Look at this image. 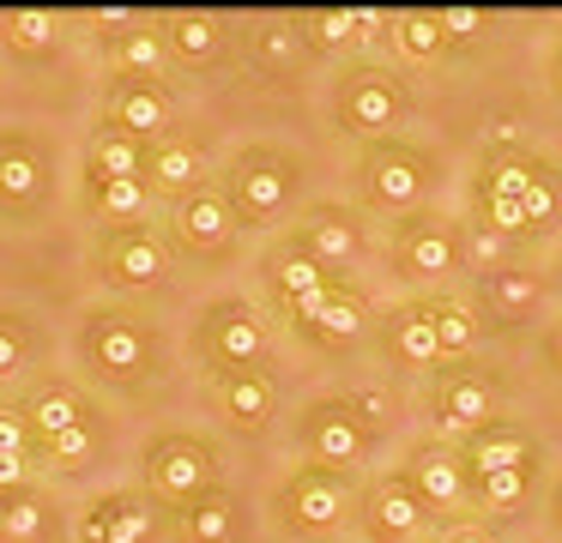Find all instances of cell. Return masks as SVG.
Listing matches in <instances>:
<instances>
[{"instance_id":"b9f144b4","label":"cell","mask_w":562,"mask_h":543,"mask_svg":"<svg viewBox=\"0 0 562 543\" xmlns=\"http://www.w3.org/2000/svg\"><path fill=\"white\" fill-rule=\"evenodd\" d=\"M25 362H31V326L13 308H0V381L25 374Z\"/></svg>"},{"instance_id":"d590c367","label":"cell","mask_w":562,"mask_h":543,"mask_svg":"<svg viewBox=\"0 0 562 543\" xmlns=\"http://www.w3.org/2000/svg\"><path fill=\"white\" fill-rule=\"evenodd\" d=\"M55 525V507L37 483L25 489H0V543H43Z\"/></svg>"},{"instance_id":"2e32d148","label":"cell","mask_w":562,"mask_h":543,"mask_svg":"<svg viewBox=\"0 0 562 543\" xmlns=\"http://www.w3.org/2000/svg\"><path fill=\"white\" fill-rule=\"evenodd\" d=\"M333 284H339V278L308 260L296 241H279V248L267 253V290H272V302H279V314L291 320V332H303V326L315 320L321 302L333 296Z\"/></svg>"},{"instance_id":"9a60e30c","label":"cell","mask_w":562,"mask_h":543,"mask_svg":"<svg viewBox=\"0 0 562 543\" xmlns=\"http://www.w3.org/2000/svg\"><path fill=\"white\" fill-rule=\"evenodd\" d=\"M98 272L110 278L115 290H164V284H170V248H164V236H158V229H146V224L103 229Z\"/></svg>"},{"instance_id":"c3c4849f","label":"cell","mask_w":562,"mask_h":543,"mask_svg":"<svg viewBox=\"0 0 562 543\" xmlns=\"http://www.w3.org/2000/svg\"><path fill=\"white\" fill-rule=\"evenodd\" d=\"M550 507H557V525H562V483H557V501H550Z\"/></svg>"},{"instance_id":"f546056e","label":"cell","mask_w":562,"mask_h":543,"mask_svg":"<svg viewBox=\"0 0 562 543\" xmlns=\"http://www.w3.org/2000/svg\"><path fill=\"white\" fill-rule=\"evenodd\" d=\"M369 24H381V12H357V7H308V12H296V31H303L308 55H345V48H357V36H363Z\"/></svg>"},{"instance_id":"5b68a950","label":"cell","mask_w":562,"mask_h":543,"mask_svg":"<svg viewBox=\"0 0 562 543\" xmlns=\"http://www.w3.org/2000/svg\"><path fill=\"white\" fill-rule=\"evenodd\" d=\"M79 350H86V362L103 374V381L134 386V381L151 374L158 338H151V326L139 320L134 308H122V302H98V308L86 314V326H79Z\"/></svg>"},{"instance_id":"e575fe53","label":"cell","mask_w":562,"mask_h":543,"mask_svg":"<svg viewBox=\"0 0 562 543\" xmlns=\"http://www.w3.org/2000/svg\"><path fill=\"white\" fill-rule=\"evenodd\" d=\"M146 181H122V176H91L86 169V212L98 217V224L122 229V224H139L146 217Z\"/></svg>"},{"instance_id":"8992f818","label":"cell","mask_w":562,"mask_h":543,"mask_svg":"<svg viewBox=\"0 0 562 543\" xmlns=\"http://www.w3.org/2000/svg\"><path fill=\"white\" fill-rule=\"evenodd\" d=\"M55 200V151L31 127H0V217L37 224Z\"/></svg>"},{"instance_id":"8fae6325","label":"cell","mask_w":562,"mask_h":543,"mask_svg":"<svg viewBox=\"0 0 562 543\" xmlns=\"http://www.w3.org/2000/svg\"><path fill=\"white\" fill-rule=\"evenodd\" d=\"M393 260H400V278H417V284L453 278L465 265V229L441 212H412V217H400Z\"/></svg>"},{"instance_id":"52a82bcc","label":"cell","mask_w":562,"mask_h":543,"mask_svg":"<svg viewBox=\"0 0 562 543\" xmlns=\"http://www.w3.org/2000/svg\"><path fill=\"white\" fill-rule=\"evenodd\" d=\"M200 357H206L212 374H243V369H260L267 374L272 362V332L243 296H224L200 314V332H194Z\"/></svg>"},{"instance_id":"484cf974","label":"cell","mask_w":562,"mask_h":543,"mask_svg":"<svg viewBox=\"0 0 562 543\" xmlns=\"http://www.w3.org/2000/svg\"><path fill=\"white\" fill-rule=\"evenodd\" d=\"M110 60H115V79H151L164 84V67H170V48H164V24L139 12L127 31L110 36Z\"/></svg>"},{"instance_id":"ba28073f","label":"cell","mask_w":562,"mask_h":543,"mask_svg":"<svg viewBox=\"0 0 562 543\" xmlns=\"http://www.w3.org/2000/svg\"><path fill=\"white\" fill-rule=\"evenodd\" d=\"M146 489L170 513L200 501L206 489H218V446L200 441V434H158L146 446Z\"/></svg>"},{"instance_id":"7dc6e473","label":"cell","mask_w":562,"mask_h":543,"mask_svg":"<svg viewBox=\"0 0 562 543\" xmlns=\"http://www.w3.org/2000/svg\"><path fill=\"white\" fill-rule=\"evenodd\" d=\"M550 84H557V97H562V55H557V67H550Z\"/></svg>"},{"instance_id":"e0dca14e","label":"cell","mask_w":562,"mask_h":543,"mask_svg":"<svg viewBox=\"0 0 562 543\" xmlns=\"http://www.w3.org/2000/svg\"><path fill=\"white\" fill-rule=\"evenodd\" d=\"M400 477L412 483V495L429 513H453V507L472 501V471H465V453L453 441H417Z\"/></svg>"},{"instance_id":"7bdbcfd3","label":"cell","mask_w":562,"mask_h":543,"mask_svg":"<svg viewBox=\"0 0 562 543\" xmlns=\"http://www.w3.org/2000/svg\"><path fill=\"white\" fill-rule=\"evenodd\" d=\"M436 24H441V36H448V48L453 43H472V36H484V12L477 7H436Z\"/></svg>"},{"instance_id":"3957f363","label":"cell","mask_w":562,"mask_h":543,"mask_svg":"<svg viewBox=\"0 0 562 543\" xmlns=\"http://www.w3.org/2000/svg\"><path fill=\"white\" fill-rule=\"evenodd\" d=\"M333 115H339V127L351 133V139L375 145V139H393V127L412 115V91H405V79L393 67L357 60V67H345L339 84H333Z\"/></svg>"},{"instance_id":"60d3db41","label":"cell","mask_w":562,"mask_h":543,"mask_svg":"<svg viewBox=\"0 0 562 543\" xmlns=\"http://www.w3.org/2000/svg\"><path fill=\"white\" fill-rule=\"evenodd\" d=\"M532 489V471H496V477H472V501L496 507V513H514Z\"/></svg>"},{"instance_id":"4dcf8cb0","label":"cell","mask_w":562,"mask_h":543,"mask_svg":"<svg viewBox=\"0 0 562 543\" xmlns=\"http://www.w3.org/2000/svg\"><path fill=\"white\" fill-rule=\"evenodd\" d=\"M248 60H255L267 79H291L308 60V43L296 31V19H255L248 24Z\"/></svg>"},{"instance_id":"ee69618b","label":"cell","mask_w":562,"mask_h":543,"mask_svg":"<svg viewBox=\"0 0 562 543\" xmlns=\"http://www.w3.org/2000/svg\"><path fill=\"white\" fill-rule=\"evenodd\" d=\"M465 248H472V253H477V265L490 272V265H508V248H514V241H508V236H496V229H484V224H472Z\"/></svg>"},{"instance_id":"ab89813d","label":"cell","mask_w":562,"mask_h":543,"mask_svg":"<svg viewBox=\"0 0 562 543\" xmlns=\"http://www.w3.org/2000/svg\"><path fill=\"white\" fill-rule=\"evenodd\" d=\"M31 459H43V465H55V471H79L86 459H98V417L67 429V434H55V441H43Z\"/></svg>"},{"instance_id":"1f68e13d","label":"cell","mask_w":562,"mask_h":543,"mask_svg":"<svg viewBox=\"0 0 562 543\" xmlns=\"http://www.w3.org/2000/svg\"><path fill=\"white\" fill-rule=\"evenodd\" d=\"M236 525H243V513H236V495L224 483L200 501L176 507V543H236Z\"/></svg>"},{"instance_id":"d6a6232c","label":"cell","mask_w":562,"mask_h":543,"mask_svg":"<svg viewBox=\"0 0 562 543\" xmlns=\"http://www.w3.org/2000/svg\"><path fill=\"white\" fill-rule=\"evenodd\" d=\"M164 24V48H170V60H182V67H212V60L224 55V24L212 19V12H170Z\"/></svg>"},{"instance_id":"6da1fadb","label":"cell","mask_w":562,"mask_h":543,"mask_svg":"<svg viewBox=\"0 0 562 543\" xmlns=\"http://www.w3.org/2000/svg\"><path fill=\"white\" fill-rule=\"evenodd\" d=\"M429 193H436V157L412 139H375L363 145L357 157V200L363 212H381V217H412V212H429Z\"/></svg>"},{"instance_id":"d6986e66","label":"cell","mask_w":562,"mask_h":543,"mask_svg":"<svg viewBox=\"0 0 562 543\" xmlns=\"http://www.w3.org/2000/svg\"><path fill=\"white\" fill-rule=\"evenodd\" d=\"M363 525L375 543H412L429 525V507L412 495V483L400 471H387V477H375L363 489Z\"/></svg>"},{"instance_id":"83f0119b","label":"cell","mask_w":562,"mask_h":543,"mask_svg":"<svg viewBox=\"0 0 562 543\" xmlns=\"http://www.w3.org/2000/svg\"><path fill=\"white\" fill-rule=\"evenodd\" d=\"M477 296H484V314L496 326H520L526 314L538 308V296H544V290H538V272H526V265H490L484 278H477Z\"/></svg>"},{"instance_id":"d4e9b609","label":"cell","mask_w":562,"mask_h":543,"mask_svg":"<svg viewBox=\"0 0 562 543\" xmlns=\"http://www.w3.org/2000/svg\"><path fill=\"white\" fill-rule=\"evenodd\" d=\"M200 181H212L206 176V151H200L194 139H158V145H146V193H158V200H182V193H194Z\"/></svg>"},{"instance_id":"681fc988","label":"cell","mask_w":562,"mask_h":543,"mask_svg":"<svg viewBox=\"0 0 562 543\" xmlns=\"http://www.w3.org/2000/svg\"><path fill=\"white\" fill-rule=\"evenodd\" d=\"M557 55H562V48H557Z\"/></svg>"},{"instance_id":"74e56055","label":"cell","mask_w":562,"mask_h":543,"mask_svg":"<svg viewBox=\"0 0 562 543\" xmlns=\"http://www.w3.org/2000/svg\"><path fill=\"white\" fill-rule=\"evenodd\" d=\"M31 483V429L19 405H0V489H25Z\"/></svg>"},{"instance_id":"277c9868","label":"cell","mask_w":562,"mask_h":543,"mask_svg":"<svg viewBox=\"0 0 562 543\" xmlns=\"http://www.w3.org/2000/svg\"><path fill=\"white\" fill-rule=\"evenodd\" d=\"M538 169H544V151H526V145L484 151L477 157V176H472V224L520 241L526 236V188H532Z\"/></svg>"},{"instance_id":"4fadbf2b","label":"cell","mask_w":562,"mask_h":543,"mask_svg":"<svg viewBox=\"0 0 562 543\" xmlns=\"http://www.w3.org/2000/svg\"><path fill=\"white\" fill-rule=\"evenodd\" d=\"M303 453H308V465L351 471L375 453V429L357 417L351 398H315L303 410Z\"/></svg>"},{"instance_id":"8d00e7d4","label":"cell","mask_w":562,"mask_h":543,"mask_svg":"<svg viewBox=\"0 0 562 543\" xmlns=\"http://www.w3.org/2000/svg\"><path fill=\"white\" fill-rule=\"evenodd\" d=\"M86 169L91 176H122V181H146V145L127 139L122 127H110V121H98L86 139Z\"/></svg>"},{"instance_id":"4316f807","label":"cell","mask_w":562,"mask_h":543,"mask_svg":"<svg viewBox=\"0 0 562 543\" xmlns=\"http://www.w3.org/2000/svg\"><path fill=\"white\" fill-rule=\"evenodd\" d=\"M381 350H387L400 369H441V344H436V332H429L417 302L387 308V320H381Z\"/></svg>"},{"instance_id":"f6af8a7d","label":"cell","mask_w":562,"mask_h":543,"mask_svg":"<svg viewBox=\"0 0 562 543\" xmlns=\"http://www.w3.org/2000/svg\"><path fill=\"white\" fill-rule=\"evenodd\" d=\"M441 543H496V538H490L484 525H453V531H448V538H441Z\"/></svg>"},{"instance_id":"ac0fdd59","label":"cell","mask_w":562,"mask_h":543,"mask_svg":"<svg viewBox=\"0 0 562 543\" xmlns=\"http://www.w3.org/2000/svg\"><path fill=\"white\" fill-rule=\"evenodd\" d=\"M103 121L122 127L127 139H139V145H158V139H170L176 103H170V91L151 84V79H115L110 103H103Z\"/></svg>"},{"instance_id":"30bf717a","label":"cell","mask_w":562,"mask_h":543,"mask_svg":"<svg viewBox=\"0 0 562 543\" xmlns=\"http://www.w3.org/2000/svg\"><path fill=\"white\" fill-rule=\"evenodd\" d=\"M429 417L448 434H472L502 417V381L477 362H441L436 386H429Z\"/></svg>"},{"instance_id":"7c38bea8","label":"cell","mask_w":562,"mask_h":543,"mask_svg":"<svg viewBox=\"0 0 562 543\" xmlns=\"http://www.w3.org/2000/svg\"><path fill=\"white\" fill-rule=\"evenodd\" d=\"M236 229L243 224H236V212H231L218 181H200L194 193H182V200L170 205V241L188 260H224V253L236 248Z\"/></svg>"},{"instance_id":"44dd1931","label":"cell","mask_w":562,"mask_h":543,"mask_svg":"<svg viewBox=\"0 0 562 543\" xmlns=\"http://www.w3.org/2000/svg\"><path fill=\"white\" fill-rule=\"evenodd\" d=\"M460 453H465V471H472V477H496V471H532V465H538L532 434H526L520 422H508V417L472 429Z\"/></svg>"},{"instance_id":"603a6c76","label":"cell","mask_w":562,"mask_h":543,"mask_svg":"<svg viewBox=\"0 0 562 543\" xmlns=\"http://www.w3.org/2000/svg\"><path fill=\"white\" fill-rule=\"evenodd\" d=\"M19 410H25V429H31V453H37L43 441H55V434L91 422V398L74 393L67 381H37L25 398H19Z\"/></svg>"},{"instance_id":"5bb4252c","label":"cell","mask_w":562,"mask_h":543,"mask_svg":"<svg viewBox=\"0 0 562 543\" xmlns=\"http://www.w3.org/2000/svg\"><path fill=\"white\" fill-rule=\"evenodd\" d=\"M291 241H296V248H303L315 265H327L333 278H345V272H351V265L369 253V229H363V217H357L351 205H339V200H315V205H303V217H296Z\"/></svg>"},{"instance_id":"7a4b0ae2","label":"cell","mask_w":562,"mask_h":543,"mask_svg":"<svg viewBox=\"0 0 562 543\" xmlns=\"http://www.w3.org/2000/svg\"><path fill=\"white\" fill-rule=\"evenodd\" d=\"M218 188H224V200H231L236 224H243V229H267V224H279V217L296 205L303 169H296V157L272 151V145H243V151L224 163Z\"/></svg>"},{"instance_id":"7402d4cb","label":"cell","mask_w":562,"mask_h":543,"mask_svg":"<svg viewBox=\"0 0 562 543\" xmlns=\"http://www.w3.org/2000/svg\"><path fill=\"white\" fill-rule=\"evenodd\" d=\"M79 543H151V507L146 495L115 489L79 513Z\"/></svg>"},{"instance_id":"f1b7e54d","label":"cell","mask_w":562,"mask_h":543,"mask_svg":"<svg viewBox=\"0 0 562 543\" xmlns=\"http://www.w3.org/2000/svg\"><path fill=\"white\" fill-rule=\"evenodd\" d=\"M417 308H424L429 332H436V344H441V362L472 357L477 350V338H484V314H477L465 296H417Z\"/></svg>"},{"instance_id":"bcb514c9","label":"cell","mask_w":562,"mask_h":543,"mask_svg":"<svg viewBox=\"0 0 562 543\" xmlns=\"http://www.w3.org/2000/svg\"><path fill=\"white\" fill-rule=\"evenodd\" d=\"M550 362H557V374H562V326L550 332Z\"/></svg>"},{"instance_id":"9c48e42d","label":"cell","mask_w":562,"mask_h":543,"mask_svg":"<svg viewBox=\"0 0 562 543\" xmlns=\"http://www.w3.org/2000/svg\"><path fill=\"white\" fill-rule=\"evenodd\" d=\"M351 513V477L333 465H296L279 489V525L291 538H327Z\"/></svg>"},{"instance_id":"cb8c5ba5","label":"cell","mask_w":562,"mask_h":543,"mask_svg":"<svg viewBox=\"0 0 562 543\" xmlns=\"http://www.w3.org/2000/svg\"><path fill=\"white\" fill-rule=\"evenodd\" d=\"M369 320H375V314H369V296L339 278V284H333V296L321 302V314L296 338H303V344H315V350H351L357 338L369 332Z\"/></svg>"},{"instance_id":"ffe728a7","label":"cell","mask_w":562,"mask_h":543,"mask_svg":"<svg viewBox=\"0 0 562 543\" xmlns=\"http://www.w3.org/2000/svg\"><path fill=\"white\" fill-rule=\"evenodd\" d=\"M212 398H218V417L231 422L236 434H267L272 417H279V386H272V374H260V369L212 374Z\"/></svg>"},{"instance_id":"f35d334b","label":"cell","mask_w":562,"mask_h":543,"mask_svg":"<svg viewBox=\"0 0 562 543\" xmlns=\"http://www.w3.org/2000/svg\"><path fill=\"white\" fill-rule=\"evenodd\" d=\"M393 43H400L405 60H436V55H448V36H441V24H436V12H429V7L400 12V19H393Z\"/></svg>"},{"instance_id":"836d02e7","label":"cell","mask_w":562,"mask_h":543,"mask_svg":"<svg viewBox=\"0 0 562 543\" xmlns=\"http://www.w3.org/2000/svg\"><path fill=\"white\" fill-rule=\"evenodd\" d=\"M0 43L13 48L19 60H49L61 48V19L43 7H7L0 12Z\"/></svg>"}]
</instances>
